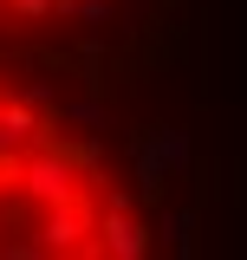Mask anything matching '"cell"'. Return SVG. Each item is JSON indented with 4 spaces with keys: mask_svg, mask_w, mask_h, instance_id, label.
<instances>
[{
    "mask_svg": "<svg viewBox=\"0 0 247 260\" xmlns=\"http://www.w3.org/2000/svg\"><path fill=\"white\" fill-rule=\"evenodd\" d=\"M150 215L72 111L0 65V260H137Z\"/></svg>",
    "mask_w": 247,
    "mask_h": 260,
    "instance_id": "cell-1",
    "label": "cell"
},
{
    "mask_svg": "<svg viewBox=\"0 0 247 260\" xmlns=\"http://www.w3.org/2000/svg\"><path fill=\"white\" fill-rule=\"evenodd\" d=\"M117 0H0V39H59L104 20Z\"/></svg>",
    "mask_w": 247,
    "mask_h": 260,
    "instance_id": "cell-2",
    "label": "cell"
}]
</instances>
